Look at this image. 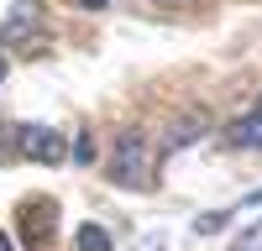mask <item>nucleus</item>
Instances as JSON below:
<instances>
[{"label": "nucleus", "instance_id": "2", "mask_svg": "<svg viewBox=\"0 0 262 251\" xmlns=\"http://www.w3.org/2000/svg\"><path fill=\"white\" fill-rule=\"evenodd\" d=\"M16 152L32 157V162H42V167H58L63 157L74 152V146L63 141L53 126H16Z\"/></svg>", "mask_w": 262, "mask_h": 251}, {"label": "nucleus", "instance_id": "12", "mask_svg": "<svg viewBox=\"0 0 262 251\" xmlns=\"http://www.w3.org/2000/svg\"><path fill=\"white\" fill-rule=\"evenodd\" d=\"M163 6H194V0H163Z\"/></svg>", "mask_w": 262, "mask_h": 251}, {"label": "nucleus", "instance_id": "8", "mask_svg": "<svg viewBox=\"0 0 262 251\" xmlns=\"http://www.w3.org/2000/svg\"><path fill=\"white\" fill-rule=\"evenodd\" d=\"M226 220H231V209H215V215H200V220H194V236H215V230H226Z\"/></svg>", "mask_w": 262, "mask_h": 251}, {"label": "nucleus", "instance_id": "9", "mask_svg": "<svg viewBox=\"0 0 262 251\" xmlns=\"http://www.w3.org/2000/svg\"><path fill=\"white\" fill-rule=\"evenodd\" d=\"M231 251H262V220H252L242 236H236V246H231Z\"/></svg>", "mask_w": 262, "mask_h": 251}, {"label": "nucleus", "instance_id": "3", "mask_svg": "<svg viewBox=\"0 0 262 251\" xmlns=\"http://www.w3.org/2000/svg\"><path fill=\"white\" fill-rule=\"evenodd\" d=\"M42 21H48V6L42 0H16L0 21V47H21V42H37Z\"/></svg>", "mask_w": 262, "mask_h": 251}, {"label": "nucleus", "instance_id": "7", "mask_svg": "<svg viewBox=\"0 0 262 251\" xmlns=\"http://www.w3.org/2000/svg\"><path fill=\"white\" fill-rule=\"evenodd\" d=\"M74 251H111V236L100 225H79L74 230Z\"/></svg>", "mask_w": 262, "mask_h": 251}, {"label": "nucleus", "instance_id": "1", "mask_svg": "<svg viewBox=\"0 0 262 251\" xmlns=\"http://www.w3.org/2000/svg\"><path fill=\"white\" fill-rule=\"evenodd\" d=\"M105 173H111L116 188H137V194H147V188L158 183V146H152V136L147 131H126L116 141Z\"/></svg>", "mask_w": 262, "mask_h": 251}, {"label": "nucleus", "instance_id": "5", "mask_svg": "<svg viewBox=\"0 0 262 251\" xmlns=\"http://www.w3.org/2000/svg\"><path fill=\"white\" fill-rule=\"evenodd\" d=\"M231 141L257 146V152H262V99H257V110H252V115H242V120L231 126Z\"/></svg>", "mask_w": 262, "mask_h": 251}, {"label": "nucleus", "instance_id": "4", "mask_svg": "<svg viewBox=\"0 0 262 251\" xmlns=\"http://www.w3.org/2000/svg\"><path fill=\"white\" fill-rule=\"evenodd\" d=\"M53 230H58V204L53 199H27V204H21V241H27L32 251L48 246Z\"/></svg>", "mask_w": 262, "mask_h": 251}, {"label": "nucleus", "instance_id": "10", "mask_svg": "<svg viewBox=\"0 0 262 251\" xmlns=\"http://www.w3.org/2000/svg\"><path fill=\"white\" fill-rule=\"evenodd\" d=\"M79 6H84V11H105V6H111V0H79Z\"/></svg>", "mask_w": 262, "mask_h": 251}, {"label": "nucleus", "instance_id": "6", "mask_svg": "<svg viewBox=\"0 0 262 251\" xmlns=\"http://www.w3.org/2000/svg\"><path fill=\"white\" fill-rule=\"evenodd\" d=\"M200 131H205V120H200V115H184V120L163 136V152H179V146H184V141H194Z\"/></svg>", "mask_w": 262, "mask_h": 251}, {"label": "nucleus", "instance_id": "11", "mask_svg": "<svg viewBox=\"0 0 262 251\" xmlns=\"http://www.w3.org/2000/svg\"><path fill=\"white\" fill-rule=\"evenodd\" d=\"M0 251H16V246H11V236H6V230H0Z\"/></svg>", "mask_w": 262, "mask_h": 251}]
</instances>
